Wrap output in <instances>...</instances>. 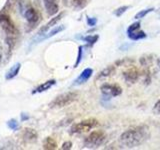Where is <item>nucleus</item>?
Masks as SVG:
<instances>
[{
	"label": "nucleus",
	"instance_id": "nucleus-6",
	"mask_svg": "<svg viewBox=\"0 0 160 150\" xmlns=\"http://www.w3.org/2000/svg\"><path fill=\"white\" fill-rule=\"evenodd\" d=\"M146 36H147L146 33L140 28V22L139 21L132 23L127 28V37L129 39L133 40V41H138V40L144 39V38H146Z\"/></svg>",
	"mask_w": 160,
	"mask_h": 150
},
{
	"label": "nucleus",
	"instance_id": "nucleus-10",
	"mask_svg": "<svg viewBox=\"0 0 160 150\" xmlns=\"http://www.w3.org/2000/svg\"><path fill=\"white\" fill-rule=\"evenodd\" d=\"M43 4L49 16H53V15L58 13L59 5L57 0H43Z\"/></svg>",
	"mask_w": 160,
	"mask_h": 150
},
{
	"label": "nucleus",
	"instance_id": "nucleus-15",
	"mask_svg": "<svg viewBox=\"0 0 160 150\" xmlns=\"http://www.w3.org/2000/svg\"><path fill=\"white\" fill-rule=\"evenodd\" d=\"M22 136L24 140L32 142L37 139V132L32 128H25L22 132Z\"/></svg>",
	"mask_w": 160,
	"mask_h": 150
},
{
	"label": "nucleus",
	"instance_id": "nucleus-1",
	"mask_svg": "<svg viewBox=\"0 0 160 150\" xmlns=\"http://www.w3.org/2000/svg\"><path fill=\"white\" fill-rule=\"evenodd\" d=\"M150 137V130L146 125L132 127L120 135L119 141L126 148H134L146 142Z\"/></svg>",
	"mask_w": 160,
	"mask_h": 150
},
{
	"label": "nucleus",
	"instance_id": "nucleus-33",
	"mask_svg": "<svg viewBox=\"0 0 160 150\" xmlns=\"http://www.w3.org/2000/svg\"><path fill=\"white\" fill-rule=\"evenodd\" d=\"M63 1H64V2H66V1H67V0H63Z\"/></svg>",
	"mask_w": 160,
	"mask_h": 150
},
{
	"label": "nucleus",
	"instance_id": "nucleus-30",
	"mask_svg": "<svg viewBox=\"0 0 160 150\" xmlns=\"http://www.w3.org/2000/svg\"><path fill=\"white\" fill-rule=\"evenodd\" d=\"M28 118H29V117H28L25 113H22V114H21V120H22V121H25V120H27Z\"/></svg>",
	"mask_w": 160,
	"mask_h": 150
},
{
	"label": "nucleus",
	"instance_id": "nucleus-31",
	"mask_svg": "<svg viewBox=\"0 0 160 150\" xmlns=\"http://www.w3.org/2000/svg\"><path fill=\"white\" fill-rule=\"evenodd\" d=\"M1 60H2V48L1 45H0V63H1Z\"/></svg>",
	"mask_w": 160,
	"mask_h": 150
},
{
	"label": "nucleus",
	"instance_id": "nucleus-26",
	"mask_svg": "<svg viewBox=\"0 0 160 150\" xmlns=\"http://www.w3.org/2000/svg\"><path fill=\"white\" fill-rule=\"evenodd\" d=\"M86 21H87L88 26L93 27V26H95V25H96V23H97V19H96V18H94V17H89V16H87Z\"/></svg>",
	"mask_w": 160,
	"mask_h": 150
},
{
	"label": "nucleus",
	"instance_id": "nucleus-3",
	"mask_svg": "<svg viewBox=\"0 0 160 150\" xmlns=\"http://www.w3.org/2000/svg\"><path fill=\"white\" fill-rule=\"evenodd\" d=\"M106 137V134L102 130H95L84 139V146L89 149H96L105 142Z\"/></svg>",
	"mask_w": 160,
	"mask_h": 150
},
{
	"label": "nucleus",
	"instance_id": "nucleus-14",
	"mask_svg": "<svg viewBox=\"0 0 160 150\" xmlns=\"http://www.w3.org/2000/svg\"><path fill=\"white\" fill-rule=\"evenodd\" d=\"M56 84V81H55L54 79H51V80H47L46 82H44L42 84H40L39 86L37 88H35L32 93L33 94H36V93H41V92H44L46 91V90L50 89L52 86H54V85Z\"/></svg>",
	"mask_w": 160,
	"mask_h": 150
},
{
	"label": "nucleus",
	"instance_id": "nucleus-25",
	"mask_svg": "<svg viewBox=\"0 0 160 150\" xmlns=\"http://www.w3.org/2000/svg\"><path fill=\"white\" fill-rule=\"evenodd\" d=\"M72 1H73V4L77 8H82L85 6V4H86V0H72Z\"/></svg>",
	"mask_w": 160,
	"mask_h": 150
},
{
	"label": "nucleus",
	"instance_id": "nucleus-18",
	"mask_svg": "<svg viewBox=\"0 0 160 150\" xmlns=\"http://www.w3.org/2000/svg\"><path fill=\"white\" fill-rule=\"evenodd\" d=\"M43 148L46 150H53L57 148V143L52 137H46L43 141Z\"/></svg>",
	"mask_w": 160,
	"mask_h": 150
},
{
	"label": "nucleus",
	"instance_id": "nucleus-16",
	"mask_svg": "<svg viewBox=\"0 0 160 150\" xmlns=\"http://www.w3.org/2000/svg\"><path fill=\"white\" fill-rule=\"evenodd\" d=\"M20 67H21V64H20V63H16L15 65H13V66L6 72V74H5V79H6V80H11L14 77H16L17 74L19 73Z\"/></svg>",
	"mask_w": 160,
	"mask_h": 150
},
{
	"label": "nucleus",
	"instance_id": "nucleus-5",
	"mask_svg": "<svg viewBox=\"0 0 160 150\" xmlns=\"http://www.w3.org/2000/svg\"><path fill=\"white\" fill-rule=\"evenodd\" d=\"M0 26H1L3 32L6 34L7 38H14L15 35L17 34L16 26L8 15H0Z\"/></svg>",
	"mask_w": 160,
	"mask_h": 150
},
{
	"label": "nucleus",
	"instance_id": "nucleus-32",
	"mask_svg": "<svg viewBox=\"0 0 160 150\" xmlns=\"http://www.w3.org/2000/svg\"><path fill=\"white\" fill-rule=\"evenodd\" d=\"M157 65H158V67L160 68V58H158V60H157Z\"/></svg>",
	"mask_w": 160,
	"mask_h": 150
},
{
	"label": "nucleus",
	"instance_id": "nucleus-24",
	"mask_svg": "<svg viewBox=\"0 0 160 150\" xmlns=\"http://www.w3.org/2000/svg\"><path fill=\"white\" fill-rule=\"evenodd\" d=\"M83 46H79L78 47V55H77V60H76V63L74 64V68L78 67V65L81 63V60L83 57Z\"/></svg>",
	"mask_w": 160,
	"mask_h": 150
},
{
	"label": "nucleus",
	"instance_id": "nucleus-21",
	"mask_svg": "<svg viewBox=\"0 0 160 150\" xmlns=\"http://www.w3.org/2000/svg\"><path fill=\"white\" fill-rule=\"evenodd\" d=\"M154 10V8H148V9H144V10H141V11H139L138 13H136L135 14V16H134V18L135 19H141V18H143V17H145L146 15L148 14V13H150V12H152Z\"/></svg>",
	"mask_w": 160,
	"mask_h": 150
},
{
	"label": "nucleus",
	"instance_id": "nucleus-9",
	"mask_svg": "<svg viewBox=\"0 0 160 150\" xmlns=\"http://www.w3.org/2000/svg\"><path fill=\"white\" fill-rule=\"evenodd\" d=\"M123 78L128 83H135L138 80L140 73L136 67H131L123 72Z\"/></svg>",
	"mask_w": 160,
	"mask_h": 150
},
{
	"label": "nucleus",
	"instance_id": "nucleus-22",
	"mask_svg": "<svg viewBox=\"0 0 160 150\" xmlns=\"http://www.w3.org/2000/svg\"><path fill=\"white\" fill-rule=\"evenodd\" d=\"M7 126L11 130H13V131H16V130H18V128H19V123L17 122V120L10 119L7 121Z\"/></svg>",
	"mask_w": 160,
	"mask_h": 150
},
{
	"label": "nucleus",
	"instance_id": "nucleus-13",
	"mask_svg": "<svg viewBox=\"0 0 160 150\" xmlns=\"http://www.w3.org/2000/svg\"><path fill=\"white\" fill-rule=\"evenodd\" d=\"M64 29H65V26H64V25H59V26H55L53 29L50 30L49 32L45 33L44 35H42L41 37H39V38L37 39V42L43 41V40H45V39H48V38H50V37H52V36H54V35L58 34L59 32L63 31Z\"/></svg>",
	"mask_w": 160,
	"mask_h": 150
},
{
	"label": "nucleus",
	"instance_id": "nucleus-20",
	"mask_svg": "<svg viewBox=\"0 0 160 150\" xmlns=\"http://www.w3.org/2000/svg\"><path fill=\"white\" fill-rule=\"evenodd\" d=\"M85 42H87L88 44L90 45H93L95 44L99 39V35L98 34H94V35H87V36H85L82 38Z\"/></svg>",
	"mask_w": 160,
	"mask_h": 150
},
{
	"label": "nucleus",
	"instance_id": "nucleus-27",
	"mask_svg": "<svg viewBox=\"0 0 160 150\" xmlns=\"http://www.w3.org/2000/svg\"><path fill=\"white\" fill-rule=\"evenodd\" d=\"M130 62H133V60H130L129 58H124L122 60H118L115 64H116L117 66H122V65H127Z\"/></svg>",
	"mask_w": 160,
	"mask_h": 150
},
{
	"label": "nucleus",
	"instance_id": "nucleus-12",
	"mask_svg": "<svg viewBox=\"0 0 160 150\" xmlns=\"http://www.w3.org/2000/svg\"><path fill=\"white\" fill-rule=\"evenodd\" d=\"M63 16H64V13H63V12H61V13H59V14L57 15V16H55L54 18H52V19L50 20V21H49L47 24H45L44 26H43L41 29H40V31L37 33L38 36L41 37L42 35H44L45 33H46V32L48 31V29H50L51 27L55 26V25H56V24L60 21V20H61V18H62Z\"/></svg>",
	"mask_w": 160,
	"mask_h": 150
},
{
	"label": "nucleus",
	"instance_id": "nucleus-7",
	"mask_svg": "<svg viewBox=\"0 0 160 150\" xmlns=\"http://www.w3.org/2000/svg\"><path fill=\"white\" fill-rule=\"evenodd\" d=\"M100 91L103 94V96L110 98V97H117L122 93V88L117 84H110L104 83L100 86Z\"/></svg>",
	"mask_w": 160,
	"mask_h": 150
},
{
	"label": "nucleus",
	"instance_id": "nucleus-28",
	"mask_svg": "<svg viewBox=\"0 0 160 150\" xmlns=\"http://www.w3.org/2000/svg\"><path fill=\"white\" fill-rule=\"evenodd\" d=\"M71 148H72V142L71 141L64 142L62 144V147H61V149H63V150H69V149H71Z\"/></svg>",
	"mask_w": 160,
	"mask_h": 150
},
{
	"label": "nucleus",
	"instance_id": "nucleus-23",
	"mask_svg": "<svg viewBox=\"0 0 160 150\" xmlns=\"http://www.w3.org/2000/svg\"><path fill=\"white\" fill-rule=\"evenodd\" d=\"M129 8V6H127V5H124V6H121V7H119L117 8L116 10L114 11V14H115V16H117V17H120V16H122V15L127 11Z\"/></svg>",
	"mask_w": 160,
	"mask_h": 150
},
{
	"label": "nucleus",
	"instance_id": "nucleus-17",
	"mask_svg": "<svg viewBox=\"0 0 160 150\" xmlns=\"http://www.w3.org/2000/svg\"><path fill=\"white\" fill-rule=\"evenodd\" d=\"M115 72V66L113 65H109L106 68H104L103 70L100 71V73L97 75L96 79H102V78H106V77H109L110 75H112L113 73Z\"/></svg>",
	"mask_w": 160,
	"mask_h": 150
},
{
	"label": "nucleus",
	"instance_id": "nucleus-19",
	"mask_svg": "<svg viewBox=\"0 0 160 150\" xmlns=\"http://www.w3.org/2000/svg\"><path fill=\"white\" fill-rule=\"evenodd\" d=\"M139 62L142 66H150L153 62V56L152 55H144L139 59Z\"/></svg>",
	"mask_w": 160,
	"mask_h": 150
},
{
	"label": "nucleus",
	"instance_id": "nucleus-8",
	"mask_svg": "<svg viewBox=\"0 0 160 150\" xmlns=\"http://www.w3.org/2000/svg\"><path fill=\"white\" fill-rule=\"evenodd\" d=\"M24 16L26 21L30 24V25H35L39 22L40 20V15L38 13V11L35 8L29 6L24 12Z\"/></svg>",
	"mask_w": 160,
	"mask_h": 150
},
{
	"label": "nucleus",
	"instance_id": "nucleus-4",
	"mask_svg": "<svg viewBox=\"0 0 160 150\" xmlns=\"http://www.w3.org/2000/svg\"><path fill=\"white\" fill-rule=\"evenodd\" d=\"M99 124L98 120L95 118H88L80 121L78 123L73 124L70 128V133L71 134H79V133H85L92 130Z\"/></svg>",
	"mask_w": 160,
	"mask_h": 150
},
{
	"label": "nucleus",
	"instance_id": "nucleus-11",
	"mask_svg": "<svg viewBox=\"0 0 160 150\" xmlns=\"http://www.w3.org/2000/svg\"><path fill=\"white\" fill-rule=\"evenodd\" d=\"M93 74V69L92 68H85L83 71L80 73L79 76L75 79V81L73 82V85H82L84 83H86L89 78L92 76Z\"/></svg>",
	"mask_w": 160,
	"mask_h": 150
},
{
	"label": "nucleus",
	"instance_id": "nucleus-2",
	"mask_svg": "<svg viewBox=\"0 0 160 150\" xmlns=\"http://www.w3.org/2000/svg\"><path fill=\"white\" fill-rule=\"evenodd\" d=\"M78 97H79V93L76 91H69L66 93L60 94L50 102L49 107L50 108H63L73 103L74 101H76Z\"/></svg>",
	"mask_w": 160,
	"mask_h": 150
},
{
	"label": "nucleus",
	"instance_id": "nucleus-29",
	"mask_svg": "<svg viewBox=\"0 0 160 150\" xmlns=\"http://www.w3.org/2000/svg\"><path fill=\"white\" fill-rule=\"evenodd\" d=\"M153 112L155 114H160V99L158 101L154 104V107H153Z\"/></svg>",
	"mask_w": 160,
	"mask_h": 150
}]
</instances>
